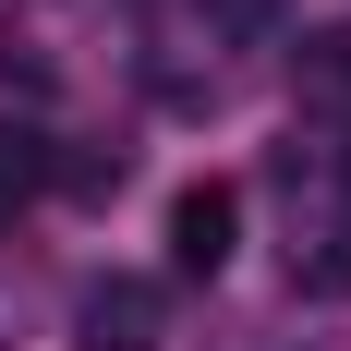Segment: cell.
<instances>
[{
	"instance_id": "obj_1",
	"label": "cell",
	"mask_w": 351,
	"mask_h": 351,
	"mask_svg": "<svg viewBox=\"0 0 351 351\" xmlns=\"http://www.w3.org/2000/svg\"><path fill=\"white\" fill-rule=\"evenodd\" d=\"M243 243V194L230 182H182L170 194V279H218Z\"/></svg>"
},
{
	"instance_id": "obj_2",
	"label": "cell",
	"mask_w": 351,
	"mask_h": 351,
	"mask_svg": "<svg viewBox=\"0 0 351 351\" xmlns=\"http://www.w3.org/2000/svg\"><path fill=\"white\" fill-rule=\"evenodd\" d=\"M158 315H170L158 279H97L73 327H85V351H158Z\"/></svg>"
},
{
	"instance_id": "obj_3",
	"label": "cell",
	"mask_w": 351,
	"mask_h": 351,
	"mask_svg": "<svg viewBox=\"0 0 351 351\" xmlns=\"http://www.w3.org/2000/svg\"><path fill=\"white\" fill-rule=\"evenodd\" d=\"M291 97L327 109V121H351V25H303V49H291Z\"/></svg>"
},
{
	"instance_id": "obj_4",
	"label": "cell",
	"mask_w": 351,
	"mask_h": 351,
	"mask_svg": "<svg viewBox=\"0 0 351 351\" xmlns=\"http://www.w3.org/2000/svg\"><path fill=\"white\" fill-rule=\"evenodd\" d=\"M49 73H61V0L0 12V85H49Z\"/></svg>"
},
{
	"instance_id": "obj_5",
	"label": "cell",
	"mask_w": 351,
	"mask_h": 351,
	"mask_svg": "<svg viewBox=\"0 0 351 351\" xmlns=\"http://www.w3.org/2000/svg\"><path fill=\"white\" fill-rule=\"evenodd\" d=\"M36 182H49V134H25V121H0V230L36 206Z\"/></svg>"
},
{
	"instance_id": "obj_6",
	"label": "cell",
	"mask_w": 351,
	"mask_h": 351,
	"mask_svg": "<svg viewBox=\"0 0 351 351\" xmlns=\"http://www.w3.org/2000/svg\"><path fill=\"white\" fill-rule=\"evenodd\" d=\"M49 182H73V194H121V182H134V145H85V158H49Z\"/></svg>"
},
{
	"instance_id": "obj_7",
	"label": "cell",
	"mask_w": 351,
	"mask_h": 351,
	"mask_svg": "<svg viewBox=\"0 0 351 351\" xmlns=\"http://www.w3.org/2000/svg\"><path fill=\"white\" fill-rule=\"evenodd\" d=\"M206 25H218V36H267V25H279V0H206Z\"/></svg>"
},
{
	"instance_id": "obj_8",
	"label": "cell",
	"mask_w": 351,
	"mask_h": 351,
	"mask_svg": "<svg viewBox=\"0 0 351 351\" xmlns=\"http://www.w3.org/2000/svg\"><path fill=\"white\" fill-rule=\"evenodd\" d=\"M327 182H339V230H351V145H339V158H327Z\"/></svg>"
},
{
	"instance_id": "obj_9",
	"label": "cell",
	"mask_w": 351,
	"mask_h": 351,
	"mask_svg": "<svg viewBox=\"0 0 351 351\" xmlns=\"http://www.w3.org/2000/svg\"><path fill=\"white\" fill-rule=\"evenodd\" d=\"M339 351H351V339H339Z\"/></svg>"
}]
</instances>
